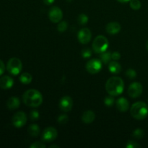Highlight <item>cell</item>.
I'll return each instance as SVG.
<instances>
[{
  "label": "cell",
  "mask_w": 148,
  "mask_h": 148,
  "mask_svg": "<svg viewBox=\"0 0 148 148\" xmlns=\"http://www.w3.org/2000/svg\"><path fill=\"white\" fill-rule=\"evenodd\" d=\"M7 69L10 74L12 75H17L23 69V63L18 58H11L7 64Z\"/></svg>",
  "instance_id": "5b68a950"
},
{
  "label": "cell",
  "mask_w": 148,
  "mask_h": 148,
  "mask_svg": "<svg viewBox=\"0 0 148 148\" xmlns=\"http://www.w3.org/2000/svg\"><path fill=\"white\" fill-rule=\"evenodd\" d=\"M43 3L45 4H46V5H51V4H52L54 2L55 0H43Z\"/></svg>",
  "instance_id": "e575fe53"
},
{
  "label": "cell",
  "mask_w": 148,
  "mask_h": 148,
  "mask_svg": "<svg viewBox=\"0 0 148 148\" xmlns=\"http://www.w3.org/2000/svg\"><path fill=\"white\" fill-rule=\"evenodd\" d=\"M108 64V70L111 74H119L121 72V66L116 61L110 62Z\"/></svg>",
  "instance_id": "ac0fdd59"
},
{
  "label": "cell",
  "mask_w": 148,
  "mask_h": 148,
  "mask_svg": "<svg viewBox=\"0 0 148 148\" xmlns=\"http://www.w3.org/2000/svg\"><path fill=\"white\" fill-rule=\"evenodd\" d=\"M33 79V77L28 72H24V73L21 74L20 77V81L21 83L24 84V85H28L32 82Z\"/></svg>",
  "instance_id": "ffe728a7"
},
{
  "label": "cell",
  "mask_w": 148,
  "mask_h": 148,
  "mask_svg": "<svg viewBox=\"0 0 148 148\" xmlns=\"http://www.w3.org/2000/svg\"><path fill=\"white\" fill-rule=\"evenodd\" d=\"M126 76L130 79H134L137 77V72H136L134 69H129L126 72Z\"/></svg>",
  "instance_id": "83f0119b"
},
{
  "label": "cell",
  "mask_w": 148,
  "mask_h": 148,
  "mask_svg": "<svg viewBox=\"0 0 148 148\" xmlns=\"http://www.w3.org/2000/svg\"><path fill=\"white\" fill-rule=\"evenodd\" d=\"M66 1H67V2H70V1H72V0H66Z\"/></svg>",
  "instance_id": "f35d334b"
},
{
  "label": "cell",
  "mask_w": 148,
  "mask_h": 148,
  "mask_svg": "<svg viewBox=\"0 0 148 148\" xmlns=\"http://www.w3.org/2000/svg\"><path fill=\"white\" fill-rule=\"evenodd\" d=\"M143 87L140 82H134L130 84L128 88V95L132 98H137L142 95Z\"/></svg>",
  "instance_id": "9c48e42d"
},
{
  "label": "cell",
  "mask_w": 148,
  "mask_h": 148,
  "mask_svg": "<svg viewBox=\"0 0 148 148\" xmlns=\"http://www.w3.org/2000/svg\"><path fill=\"white\" fill-rule=\"evenodd\" d=\"M68 120H69V117L66 114H62V115L59 116L57 119V121L59 124H62V125H64L66 123L68 122Z\"/></svg>",
  "instance_id": "4316f807"
},
{
  "label": "cell",
  "mask_w": 148,
  "mask_h": 148,
  "mask_svg": "<svg viewBox=\"0 0 148 148\" xmlns=\"http://www.w3.org/2000/svg\"><path fill=\"white\" fill-rule=\"evenodd\" d=\"M132 137H134V138L137 139V140H140V139L144 137L145 132L144 131H143V130L138 128L136 129L135 130H134V132H132Z\"/></svg>",
  "instance_id": "7402d4cb"
},
{
  "label": "cell",
  "mask_w": 148,
  "mask_h": 148,
  "mask_svg": "<svg viewBox=\"0 0 148 148\" xmlns=\"http://www.w3.org/2000/svg\"><path fill=\"white\" fill-rule=\"evenodd\" d=\"M57 130L54 127H49L43 130L42 134V140L44 143H51L57 138Z\"/></svg>",
  "instance_id": "ba28073f"
},
{
  "label": "cell",
  "mask_w": 148,
  "mask_h": 148,
  "mask_svg": "<svg viewBox=\"0 0 148 148\" xmlns=\"http://www.w3.org/2000/svg\"><path fill=\"white\" fill-rule=\"evenodd\" d=\"M40 128L37 124H30L27 128V132L31 137H36L40 134Z\"/></svg>",
  "instance_id": "d6986e66"
},
{
  "label": "cell",
  "mask_w": 148,
  "mask_h": 148,
  "mask_svg": "<svg viewBox=\"0 0 148 148\" xmlns=\"http://www.w3.org/2000/svg\"><path fill=\"white\" fill-rule=\"evenodd\" d=\"M111 58H112L113 60L119 61L121 59V54H120V53H119V52L117 51L113 52V53H111Z\"/></svg>",
  "instance_id": "d6a6232c"
},
{
  "label": "cell",
  "mask_w": 148,
  "mask_h": 148,
  "mask_svg": "<svg viewBox=\"0 0 148 148\" xmlns=\"http://www.w3.org/2000/svg\"><path fill=\"white\" fill-rule=\"evenodd\" d=\"M124 90V82L119 77H111L106 83V90L109 95L116 97L122 94Z\"/></svg>",
  "instance_id": "6da1fadb"
},
{
  "label": "cell",
  "mask_w": 148,
  "mask_h": 148,
  "mask_svg": "<svg viewBox=\"0 0 148 148\" xmlns=\"http://www.w3.org/2000/svg\"><path fill=\"white\" fill-rule=\"evenodd\" d=\"M121 29V25L117 22H111L107 24L106 30L110 35H116L120 32Z\"/></svg>",
  "instance_id": "4fadbf2b"
},
{
  "label": "cell",
  "mask_w": 148,
  "mask_h": 148,
  "mask_svg": "<svg viewBox=\"0 0 148 148\" xmlns=\"http://www.w3.org/2000/svg\"><path fill=\"white\" fill-rule=\"evenodd\" d=\"M146 47H147V49L148 50V40L147 41V43H146Z\"/></svg>",
  "instance_id": "74e56055"
},
{
  "label": "cell",
  "mask_w": 148,
  "mask_h": 148,
  "mask_svg": "<svg viewBox=\"0 0 148 148\" xmlns=\"http://www.w3.org/2000/svg\"><path fill=\"white\" fill-rule=\"evenodd\" d=\"M4 71H5V65L4 62L0 59V76L4 73Z\"/></svg>",
  "instance_id": "836d02e7"
},
{
  "label": "cell",
  "mask_w": 148,
  "mask_h": 148,
  "mask_svg": "<svg viewBox=\"0 0 148 148\" xmlns=\"http://www.w3.org/2000/svg\"><path fill=\"white\" fill-rule=\"evenodd\" d=\"M114 102H115V101H114V96H112L111 95H109L108 96H106L105 98V99H104V103H105L106 106H107L108 107L112 106L114 104Z\"/></svg>",
  "instance_id": "484cf974"
},
{
  "label": "cell",
  "mask_w": 148,
  "mask_h": 148,
  "mask_svg": "<svg viewBox=\"0 0 148 148\" xmlns=\"http://www.w3.org/2000/svg\"><path fill=\"white\" fill-rule=\"evenodd\" d=\"M100 59L102 62V63L103 64L109 63L111 59H112V58H111V53L108 51L103 52V53H101V55H100Z\"/></svg>",
  "instance_id": "44dd1931"
},
{
  "label": "cell",
  "mask_w": 148,
  "mask_h": 148,
  "mask_svg": "<svg viewBox=\"0 0 148 148\" xmlns=\"http://www.w3.org/2000/svg\"><path fill=\"white\" fill-rule=\"evenodd\" d=\"M77 21L79 25H86L88 22V17L87 14H79L77 17Z\"/></svg>",
  "instance_id": "cb8c5ba5"
},
{
  "label": "cell",
  "mask_w": 148,
  "mask_h": 148,
  "mask_svg": "<svg viewBox=\"0 0 148 148\" xmlns=\"http://www.w3.org/2000/svg\"><path fill=\"white\" fill-rule=\"evenodd\" d=\"M49 147L50 148H53V147H56V148H59V146L57 145H50L49 146Z\"/></svg>",
  "instance_id": "8d00e7d4"
},
{
  "label": "cell",
  "mask_w": 148,
  "mask_h": 148,
  "mask_svg": "<svg viewBox=\"0 0 148 148\" xmlns=\"http://www.w3.org/2000/svg\"><path fill=\"white\" fill-rule=\"evenodd\" d=\"M117 109L121 112H126L130 108V103L127 98L121 97L116 102Z\"/></svg>",
  "instance_id": "9a60e30c"
},
{
  "label": "cell",
  "mask_w": 148,
  "mask_h": 148,
  "mask_svg": "<svg viewBox=\"0 0 148 148\" xmlns=\"http://www.w3.org/2000/svg\"><path fill=\"white\" fill-rule=\"evenodd\" d=\"M20 105V101L17 97H11L7 101V107L10 110H15L19 108Z\"/></svg>",
  "instance_id": "e0dca14e"
},
{
  "label": "cell",
  "mask_w": 148,
  "mask_h": 148,
  "mask_svg": "<svg viewBox=\"0 0 148 148\" xmlns=\"http://www.w3.org/2000/svg\"><path fill=\"white\" fill-rule=\"evenodd\" d=\"M68 24L66 21H60L57 26V30L58 31L60 32V33H63L65 30H66Z\"/></svg>",
  "instance_id": "d4e9b609"
},
{
  "label": "cell",
  "mask_w": 148,
  "mask_h": 148,
  "mask_svg": "<svg viewBox=\"0 0 148 148\" xmlns=\"http://www.w3.org/2000/svg\"><path fill=\"white\" fill-rule=\"evenodd\" d=\"M12 125L16 128H21L27 123V116L23 111H18L13 115L12 118Z\"/></svg>",
  "instance_id": "52a82bcc"
},
{
  "label": "cell",
  "mask_w": 148,
  "mask_h": 148,
  "mask_svg": "<svg viewBox=\"0 0 148 148\" xmlns=\"http://www.w3.org/2000/svg\"><path fill=\"white\" fill-rule=\"evenodd\" d=\"M91 38H92V33L90 30L87 27H83L78 32V40L82 44H87L89 43L91 40Z\"/></svg>",
  "instance_id": "7c38bea8"
},
{
  "label": "cell",
  "mask_w": 148,
  "mask_h": 148,
  "mask_svg": "<svg viewBox=\"0 0 148 148\" xmlns=\"http://www.w3.org/2000/svg\"><path fill=\"white\" fill-rule=\"evenodd\" d=\"M14 85V80L10 76H3L0 78V88L3 90H8Z\"/></svg>",
  "instance_id": "5bb4252c"
},
{
  "label": "cell",
  "mask_w": 148,
  "mask_h": 148,
  "mask_svg": "<svg viewBox=\"0 0 148 148\" xmlns=\"http://www.w3.org/2000/svg\"><path fill=\"white\" fill-rule=\"evenodd\" d=\"M109 46V42L106 37L103 36H98L92 42V50L96 53H102L106 51Z\"/></svg>",
  "instance_id": "277c9868"
},
{
  "label": "cell",
  "mask_w": 148,
  "mask_h": 148,
  "mask_svg": "<svg viewBox=\"0 0 148 148\" xmlns=\"http://www.w3.org/2000/svg\"><path fill=\"white\" fill-rule=\"evenodd\" d=\"M95 119V114L92 111H86L82 114V121L85 124H89L93 122Z\"/></svg>",
  "instance_id": "2e32d148"
},
{
  "label": "cell",
  "mask_w": 148,
  "mask_h": 148,
  "mask_svg": "<svg viewBox=\"0 0 148 148\" xmlns=\"http://www.w3.org/2000/svg\"><path fill=\"white\" fill-rule=\"evenodd\" d=\"M46 145L41 142H35L30 146V148H46Z\"/></svg>",
  "instance_id": "f546056e"
},
{
  "label": "cell",
  "mask_w": 148,
  "mask_h": 148,
  "mask_svg": "<svg viewBox=\"0 0 148 148\" xmlns=\"http://www.w3.org/2000/svg\"><path fill=\"white\" fill-rule=\"evenodd\" d=\"M73 100L69 95H65L61 98L59 106L61 111L64 112H68L72 110L73 107Z\"/></svg>",
  "instance_id": "8fae6325"
},
{
  "label": "cell",
  "mask_w": 148,
  "mask_h": 148,
  "mask_svg": "<svg viewBox=\"0 0 148 148\" xmlns=\"http://www.w3.org/2000/svg\"><path fill=\"white\" fill-rule=\"evenodd\" d=\"M126 147L127 148H140L141 147V145L140 144H138L137 143L134 141H130L127 143V144L126 145Z\"/></svg>",
  "instance_id": "f1b7e54d"
},
{
  "label": "cell",
  "mask_w": 148,
  "mask_h": 148,
  "mask_svg": "<svg viewBox=\"0 0 148 148\" xmlns=\"http://www.w3.org/2000/svg\"><path fill=\"white\" fill-rule=\"evenodd\" d=\"M39 116H40V115H39L38 111H36V110H33V111H32L31 112H30V119L33 120H33L36 121V120L38 119Z\"/></svg>",
  "instance_id": "1f68e13d"
},
{
  "label": "cell",
  "mask_w": 148,
  "mask_h": 148,
  "mask_svg": "<svg viewBox=\"0 0 148 148\" xmlns=\"http://www.w3.org/2000/svg\"><path fill=\"white\" fill-rule=\"evenodd\" d=\"M116 1L120 3H127L128 2V1H130V0H116Z\"/></svg>",
  "instance_id": "d590c367"
},
{
  "label": "cell",
  "mask_w": 148,
  "mask_h": 148,
  "mask_svg": "<svg viewBox=\"0 0 148 148\" xmlns=\"http://www.w3.org/2000/svg\"><path fill=\"white\" fill-rule=\"evenodd\" d=\"M82 56L84 59H88L91 56L92 54V51L90 49H85L82 51Z\"/></svg>",
  "instance_id": "4dcf8cb0"
},
{
  "label": "cell",
  "mask_w": 148,
  "mask_h": 148,
  "mask_svg": "<svg viewBox=\"0 0 148 148\" xmlns=\"http://www.w3.org/2000/svg\"><path fill=\"white\" fill-rule=\"evenodd\" d=\"M130 6L132 10H139L141 8L142 4L140 0H130Z\"/></svg>",
  "instance_id": "603a6c76"
},
{
  "label": "cell",
  "mask_w": 148,
  "mask_h": 148,
  "mask_svg": "<svg viewBox=\"0 0 148 148\" xmlns=\"http://www.w3.org/2000/svg\"><path fill=\"white\" fill-rule=\"evenodd\" d=\"M23 101L27 106L37 108L43 103V96L38 90L30 89L23 94Z\"/></svg>",
  "instance_id": "7a4b0ae2"
},
{
  "label": "cell",
  "mask_w": 148,
  "mask_h": 148,
  "mask_svg": "<svg viewBox=\"0 0 148 148\" xmlns=\"http://www.w3.org/2000/svg\"><path fill=\"white\" fill-rule=\"evenodd\" d=\"M130 114L135 119H145L148 116V106L143 101L134 103L130 108Z\"/></svg>",
  "instance_id": "3957f363"
},
{
  "label": "cell",
  "mask_w": 148,
  "mask_h": 148,
  "mask_svg": "<svg viewBox=\"0 0 148 148\" xmlns=\"http://www.w3.org/2000/svg\"><path fill=\"white\" fill-rule=\"evenodd\" d=\"M49 20L53 23H58L63 18V12L58 7H52L49 11Z\"/></svg>",
  "instance_id": "30bf717a"
},
{
  "label": "cell",
  "mask_w": 148,
  "mask_h": 148,
  "mask_svg": "<svg viewBox=\"0 0 148 148\" xmlns=\"http://www.w3.org/2000/svg\"><path fill=\"white\" fill-rule=\"evenodd\" d=\"M102 64L103 63L101 59H92L87 62L86 65H85V68H86V70L90 74L95 75V74L98 73L101 70Z\"/></svg>",
  "instance_id": "8992f818"
}]
</instances>
